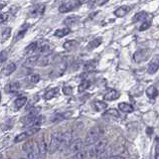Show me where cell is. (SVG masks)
<instances>
[{"instance_id": "6da1fadb", "label": "cell", "mask_w": 159, "mask_h": 159, "mask_svg": "<svg viewBox=\"0 0 159 159\" xmlns=\"http://www.w3.org/2000/svg\"><path fill=\"white\" fill-rule=\"evenodd\" d=\"M23 150L27 153V159H41L39 155L37 143L33 140L26 141L23 145Z\"/></svg>"}, {"instance_id": "7a4b0ae2", "label": "cell", "mask_w": 159, "mask_h": 159, "mask_svg": "<svg viewBox=\"0 0 159 159\" xmlns=\"http://www.w3.org/2000/svg\"><path fill=\"white\" fill-rule=\"evenodd\" d=\"M62 134L63 132L61 130H56L51 134L50 142L48 144V151L50 153H54L58 149H60V145H61L62 141Z\"/></svg>"}, {"instance_id": "3957f363", "label": "cell", "mask_w": 159, "mask_h": 159, "mask_svg": "<svg viewBox=\"0 0 159 159\" xmlns=\"http://www.w3.org/2000/svg\"><path fill=\"white\" fill-rule=\"evenodd\" d=\"M101 133L102 130L98 126H94L91 128L87 133L86 139H84V145L87 146H92L93 144L98 142L99 140V137H101Z\"/></svg>"}, {"instance_id": "277c9868", "label": "cell", "mask_w": 159, "mask_h": 159, "mask_svg": "<svg viewBox=\"0 0 159 159\" xmlns=\"http://www.w3.org/2000/svg\"><path fill=\"white\" fill-rule=\"evenodd\" d=\"M107 147V139H99L98 142L91 146L89 150V155L91 157H97L99 153H102L104 149Z\"/></svg>"}, {"instance_id": "5b68a950", "label": "cell", "mask_w": 159, "mask_h": 159, "mask_svg": "<svg viewBox=\"0 0 159 159\" xmlns=\"http://www.w3.org/2000/svg\"><path fill=\"white\" fill-rule=\"evenodd\" d=\"M68 68V63L63 60V61H60L57 63V65L55 66V68L52 70V72L50 73V77L51 78H59L63 76L66 72V70Z\"/></svg>"}, {"instance_id": "8992f818", "label": "cell", "mask_w": 159, "mask_h": 159, "mask_svg": "<svg viewBox=\"0 0 159 159\" xmlns=\"http://www.w3.org/2000/svg\"><path fill=\"white\" fill-rule=\"evenodd\" d=\"M84 146V142L82 139H75V140H73L71 142V144L69 145V147L67 148V150L65 151V153L66 154H70V153H78L80 151H82V148Z\"/></svg>"}, {"instance_id": "52a82bcc", "label": "cell", "mask_w": 159, "mask_h": 159, "mask_svg": "<svg viewBox=\"0 0 159 159\" xmlns=\"http://www.w3.org/2000/svg\"><path fill=\"white\" fill-rule=\"evenodd\" d=\"M72 138H73V132L71 130H67V131L63 132L61 145H60V149H61V151L65 152L67 150V148L69 147V145L73 141Z\"/></svg>"}, {"instance_id": "ba28073f", "label": "cell", "mask_w": 159, "mask_h": 159, "mask_svg": "<svg viewBox=\"0 0 159 159\" xmlns=\"http://www.w3.org/2000/svg\"><path fill=\"white\" fill-rule=\"evenodd\" d=\"M82 2L80 1H65L63 2L59 7V11L61 13H68L70 11H73V10L78 7L79 5H81Z\"/></svg>"}, {"instance_id": "9c48e42d", "label": "cell", "mask_w": 159, "mask_h": 159, "mask_svg": "<svg viewBox=\"0 0 159 159\" xmlns=\"http://www.w3.org/2000/svg\"><path fill=\"white\" fill-rule=\"evenodd\" d=\"M56 55H54L53 53L51 54H48V55H44L41 58H39V61H38V65L41 67H46L49 66V65L54 64L56 62Z\"/></svg>"}, {"instance_id": "30bf717a", "label": "cell", "mask_w": 159, "mask_h": 159, "mask_svg": "<svg viewBox=\"0 0 159 159\" xmlns=\"http://www.w3.org/2000/svg\"><path fill=\"white\" fill-rule=\"evenodd\" d=\"M149 54H150V51L148 49H140L136 51L133 55V60L134 62L136 63H141L146 61L147 58L149 57Z\"/></svg>"}, {"instance_id": "8fae6325", "label": "cell", "mask_w": 159, "mask_h": 159, "mask_svg": "<svg viewBox=\"0 0 159 159\" xmlns=\"http://www.w3.org/2000/svg\"><path fill=\"white\" fill-rule=\"evenodd\" d=\"M39 127H32L31 129H29V130H27V131H25V132H22V133H20V134H18V135L15 137V139H14V142H16V143H18V142H21V141H24V140H26V139L29 137V136H31V135H33V134H35L36 132H38L39 131Z\"/></svg>"}, {"instance_id": "7c38bea8", "label": "cell", "mask_w": 159, "mask_h": 159, "mask_svg": "<svg viewBox=\"0 0 159 159\" xmlns=\"http://www.w3.org/2000/svg\"><path fill=\"white\" fill-rule=\"evenodd\" d=\"M45 11V5L43 4H35L31 6L29 10V15L31 17H38L41 16Z\"/></svg>"}, {"instance_id": "4fadbf2b", "label": "cell", "mask_w": 159, "mask_h": 159, "mask_svg": "<svg viewBox=\"0 0 159 159\" xmlns=\"http://www.w3.org/2000/svg\"><path fill=\"white\" fill-rule=\"evenodd\" d=\"M158 70H159V55H156V56H154L152 58L150 63H149L147 72L150 75H154Z\"/></svg>"}, {"instance_id": "5bb4252c", "label": "cell", "mask_w": 159, "mask_h": 159, "mask_svg": "<svg viewBox=\"0 0 159 159\" xmlns=\"http://www.w3.org/2000/svg\"><path fill=\"white\" fill-rule=\"evenodd\" d=\"M38 145V149H39V155L40 158H44L45 155H46V152L48 151V145L46 141H45V137L42 136L39 139V142L37 143Z\"/></svg>"}, {"instance_id": "9a60e30c", "label": "cell", "mask_w": 159, "mask_h": 159, "mask_svg": "<svg viewBox=\"0 0 159 159\" xmlns=\"http://www.w3.org/2000/svg\"><path fill=\"white\" fill-rule=\"evenodd\" d=\"M104 99L107 102H111V101H116V98H119V93L116 89H111V91H108L106 94H104Z\"/></svg>"}, {"instance_id": "2e32d148", "label": "cell", "mask_w": 159, "mask_h": 159, "mask_svg": "<svg viewBox=\"0 0 159 159\" xmlns=\"http://www.w3.org/2000/svg\"><path fill=\"white\" fill-rule=\"evenodd\" d=\"M39 56H31L30 58H28L26 61L24 62L23 66L26 67V68H32L35 65H38V61H39Z\"/></svg>"}, {"instance_id": "e0dca14e", "label": "cell", "mask_w": 159, "mask_h": 159, "mask_svg": "<svg viewBox=\"0 0 159 159\" xmlns=\"http://www.w3.org/2000/svg\"><path fill=\"white\" fill-rule=\"evenodd\" d=\"M113 154V151H112V147H107L102 152V153H99L98 155L97 156V159H109Z\"/></svg>"}, {"instance_id": "ac0fdd59", "label": "cell", "mask_w": 159, "mask_h": 159, "mask_svg": "<svg viewBox=\"0 0 159 159\" xmlns=\"http://www.w3.org/2000/svg\"><path fill=\"white\" fill-rule=\"evenodd\" d=\"M129 11H130V7L129 6H120L114 11V15H116V17L120 18V17L125 16Z\"/></svg>"}, {"instance_id": "d6986e66", "label": "cell", "mask_w": 159, "mask_h": 159, "mask_svg": "<svg viewBox=\"0 0 159 159\" xmlns=\"http://www.w3.org/2000/svg\"><path fill=\"white\" fill-rule=\"evenodd\" d=\"M38 48H39L38 47V43L37 42H32V43H30L26 48H25L24 52H25V54H27V55H33L38 50Z\"/></svg>"}, {"instance_id": "ffe728a7", "label": "cell", "mask_w": 159, "mask_h": 159, "mask_svg": "<svg viewBox=\"0 0 159 159\" xmlns=\"http://www.w3.org/2000/svg\"><path fill=\"white\" fill-rule=\"evenodd\" d=\"M64 49L66 50V51H73V50L77 49L78 47V42L75 41V40H70V41H67L65 42L64 45H63Z\"/></svg>"}, {"instance_id": "44dd1931", "label": "cell", "mask_w": 159, "mask_h": 159, "mask_svg": "<svg viewBox=\"0 0 159 159\" xmlns=\"http://www.w3.org/2000/svg\"><path fill=\"white\" fill-rule=\"evenodd\" d=\"M80 21V18L76 17V16H71V17H68L64 20V24L66 25L67 27H72L77 25Z\"/></svg>"}, {"instance_id": "7402d4cb", "label": "cell", "mask_w": 159, "mask_h": 159, "mask_svg": "<svg viewBox=\"0 0 159 159\" xmlns=\"http://www.w3.org/2000/svg\"><path fill=\"white\" fill-rule=\"evenodd\" d=\"M146 96H147V98H149L150 99H154L155 98H157V96H158V89H156V87H154V86L149 87L146 89Z\"/></svg>"}, {"instance_id": "603a6c76", "label": "cell", "mask_w": 159, "mask_h": 159, "mask_svg": "<svg viewBox=\"0 0 159 159\" xmlns=\"http://www.w3.org/2000/svg\"><path fill=\"white\" fill-rule=\"evenodd\" d=\"M118 108L124 113H130L133 111V107L126 102H120L118 104Z\"/></svg>"}, {"instance_id": "cb8c5ba5", "label": "cell", "mask_w": 159, "mask_h": 159, "mask_svg": "<svg viewBox=\"0 0 159 159\" xmlns=\"http://www.w3.org/2000/svg\"><path fill=\"white\" fill-rule=\"evenodd\" d=\"M148 18V14L146 12L144 11H141V12H138L136 13L135 15H134V17L132 19V22H139V21H145V19Z\"/></svg>"}, {"instance_id": "d4e9b609", "label": "cell", "mask_w": 159, "mask_h": 159, "mask_svg": "<svg viewBox=\"0 0 159 159\" xmlns=\"http://www.w3.org/2000/svg\"><path fill=\"white\" fill-rule=\"evenodd\" d=\"M27 102V98L26 97H20L18 98L16 101L14 102V107L15 109H20L21 107H23Z\"/></svg>"}, {"instance_id": "484cf974", "label": "cell", "mask_w": 159, "mask_h": 159, "mask_svg": "<svg viewBox=\"0 0 159 159\" xmlns=\"http://www.w3.org/2000/svg\"><path fill=\"white\" fill-rule=\"evenodd\" d=\"M59 91H60L59 88H53L51 89H49V91L45 93V96H44L45 99H52L53 98L57 97L58 93H59Z\"/></svg>"}, {"instance_id": "4316f807", "label": "cell", "mask_w": 159, "mask_h": 159, "mask_svg": "<svg viewBox=\"0 0 159 159\" xmlns=\"http://www.w3.org/2000/svg\"><path fill=\"white\" fill-rule=\"evenodd\" d=\"M27 30H28V25H24V26H22L21 29H20L18 31V33L16 34V36H15L14 42H17V41H19V40H21L25 35H26Z\"/></svg>"}, {"instance_id": "83f0119b", "label": "cell", "mask_w": 159, "mask_h": 159, "mask_svg": "<svg viewBox=\"0 0 159 159\" xmlns=\"http://www.w3.org/2000/svg\"><path fill=\"white\" fill-rule=\"evenodd\" d=\"M72 112H62V113H57L55 114L52 120L53 121H59V120H64V119H67L69 116H71Z\"/></svg>"}, {"instance_id": "f1b7e54d", "label": "cell", "mask_w": 159, "mask_h": 159, "mask_svg": "<svg viewBox=\"0 0 159 159\" xmlns=\"http://www.w3.org/2000/svg\"><path fill=\"white\" fill-rule=\"evenodd\" d=\"M15 70H16V65L14 63H10L3 69V74L5 76H9V75H11Z\"/></svg>"}, {"instance_id": "f546056e", "label": "cell", "mask_w": 159, "mask_h": 159, "mask_svg": "<svg viewBox=\"0 0 159 159\" xmlns=\"http://www.w3.org/2000/svg\"><path fill=\"white\" fill-rule=\"evenodd\" d=\"M38 52H39V54H42L43 56H44V55L51 54L52 53V48H51L50 45L45 44V45H43V46L38 48Z\"/></svg>"}, {"instance_id": "4dcf8cb0", "label": "cell", "mask_w": 159, "mask_h": 159, "mask_svg": "<svg viewBox=\"0 0 159 159\" xmlns=\"http://www.w3.org/2000/svg\"><path fill=\"white\" fill-rule=\"evenodd\" d=\"M20 89V84L19 83H11L6 86V92L7 93H16Z\"/></svg>"}, {"instance_id": "1f68e13d", "label": "cell", "mask_w": 159, "mask_h": 159, "mask_svg": "<svg viewBox=\"0 0 159 159\" xmlns=\"http://www.w3.org/2000/svg\"><path fill=\"white\" fill-rule=\"evenodd\" d=\"M102 38H97V39H93L92 42H89V45H88V50H93V49H96L98 48L99 45L102 44Z\"/></svg>"}, {"instance_id": "d6a6232c", "label": "cell", "mask_w": 159, "mask_h": 159, "mask_svg": "<svg viewBox=\"0 0 159 159\" xmlns=\"http://www.w3.org/2000/svg\"><path fill=\"white\" fill-rule=\"evenodd\" d=\"M70 33V28H63V29H58L55 31V36L62 38L65 37L66 35H68Z\"/></svg>"}, {"instance_id": "836d02e7", "label": "cell", "mask_w": 159, "mask_h": 159, "mask_svg": "<svg viewBox=\"0 0 159 159\" xmlns=\"http://www.w3.org/2000/svg\"><path fill=\"white\" fill-rule=\"evenodd\" d=\"M10 35H11V28H4L1 32V41L5 42L9 39Z\"/></svg>"}, {"instance_id": "e575fe53", "label": "cell", "mask_w": 159, "mask_h": 159, "mask_svg": "<svg viewBox=\"0 0 159 159\" xmlns=\"http://www.w3.org/2000/svg\"><path fill=\"white\" fill-rule=\"evenodd\" d=\"M107 107V104L103 102H94L93 103V108L96 109L97 111H102L103 109H106Z\"/></svg>"}, {"instance_id": "d590c367", "label": "cell", "mask_w": 159, "mask_h": 159, "mask_svg": "<svg viewBox=\"0 0 159 159\" xmlns=\"http://www.w3.org/2000/svg\"><path fill=\"white\" fill-rule=\"evenodd\" d=\"M89 87V81H83L81 84H80V86L78 88V91L80 93H83V92L86 91V89H88Z\"/></svg>"}, {"instance_id": "8d00e7d4", "label": "cell", "mask_w": 159, "mask_h": 159, "mask_svg": "<svg viewBox=\"0 0 159 159\" xmlns=\"http://www.w3.org/2000/svg\"><path fill=\"white\" fill-rule=\"evenodd\" d=\"M94 68H96V62L91 61V62H88L86 65H84V71H87V72H91Z\"/></svg>"}, {"instance_id": "74e56055", "label": "cell", "mask_w": 159, "mask_h": 159, "mask_svg": "<svg viewBox=\"0 0 159 159\" xmlns=\"http://www.w3.org/2000/svg\"><path fill=\"white\" fill-rule=\"evenodd\" d=\"M28 81H30L33 84H36L40 81V76L39 75H31V76L28 77Z\"/></svg>"}, {"instance_id": "f35d334b", "label": "cell", "mask_w": 159, "mask_h": 159, "mask_svg": "<svg viewBox=\"0 0 159 159\" xmlns=\"http://www.w3.org/2000/svg\"><path fill=\"white\" fill-rule=\"evenodd\" d=\"M151 22L150 21H144L141 25H140V28H139V31H145L146 29H148L150 27Z\"/></svg>"}, {"instance_id": "ab89813d", "label": "cell", "mask_w": 159, "mask_h": 159, "mask_svg": "<svg viewBox=\"0 0 159 159\" xmlns=\"http://www.w3.org/2000/svg\"><path fill=\"white\" fill-rule=\"evenodd\" d=\"M106 114H108V116H113L114 117H119V113H118V111H116V109H114V108L108 109V111L106 112Z\"/></svg>"}, {"instance_id": "60d3db41", "label": "cell", "mask_w": 159, "mask_h": 159, "mask_svg": "<svg viewBox=\"0 0 159 159\" xmlns=\"http://www.w3.org/2000/svg\"><path fill=\"white\" fill-rule=\"evenodd\" d=\"M155 159H159V137L155 138Z\"/></svg>"}, {"instance_id": "b9f144b4", "label": "cell", "mask_w": 159, "mask_h": 159, "mask_svg": "<svg viewBox=\"0 0 159 159\" xmlns=\"http://www.w3.org/2000/svg\"><path fill=\"white\" fill-rule=\"evenodd\" d=\"M63 93L65 94H67V96H71V94L73 93V89L70 86H65L63 88Z\"/></svg>"}, {"instance_id": "7bdbcfd3", "label": "cell", "mask_w": 159, "mask_h": 159, "mask_svg": "<svg viewBox=\"0 0 159 159\" xmlns=\"http://www.w3.org/2000/svg\"><path fill=\"white\" fill-rule=\"evenodd\" d=\"M84 156H86V153H84V151H80V152L75 154V155L73 156V159H84Z\"/></svg>"}, {"instance_id": "ee69618b", "label": "cell", "mask_w": 159, "mask_h": 159, "mask_svg": "<svg viewBox=\"0 0 159 159\" xmlns=\"http://www.w3.org/2000/svg\"><path fill=\"white\" fill-rule=\"evenodd\" d=\"M7 57H8V55H7V52L6 51L0 52V63H3V62L6 61Z\"/></svg>"}, {"instance_id": "f6af8a7d", "label": "cell", "mask_w": 159, "mask_h": 159, "mask_svg": "<svg viewBox=\"0 0 159 159\" xmlns=\"http://www.w3.org/2000/svg\"><path fill=\"white\" fill-rule=\"evenodd\" d=\"M8 17H9L8 13H2V14H0V24L4 23L8 19Z\"/></svg>"}, {"instance_id": "bcb514c9", "label": "cell", "mask_w": 159, "mask_h": 159, "mask_svg": "<svg viewBox=\"0 0 159 159\" xmlns=\"http://www.w3.org/2000/svg\"><path fill=\"white\" fill-rule=\"evenodd\" d=\"M152 132H153V128H152V127H147V129H146V133H147V135L150 136L151 134H152Z\"/></svg>"}, {"instance_id": "7dc6e473", "label": "cell", "mask_w": 159, "mask_h": 159, "mask_svg": "<svg viewBox=\"0 0 159 159\" xmlns=\"http://www.w3.org/2000/svg\"><path fill=\"white\" fill-rule=\"evenodd\" d=\"M5 4H6V3H5V2H0V11H1V10H2V9L4 8Z\"/></svg>"}, {"instance_id": "c3c4849f", "label": "cell", "mask_w": 159, "mask_h": 159, "mask_svg": "<svg viewBox=\"0 0 159 159\" xmlns=\"http://www.w3.org/2000/svg\"><path fill=\"white\" fill-rule=\"evenodd\" d=\"M0 101H1V93H0Z\"/></svg>"}, {"instance_id": "681fc988", "label": "cell", "mask_w": 159, "mask_h": 159, "mask_svg": "<svg viewBox=\"0 0 159 159\" xmlns=\"http://www.w3.org/2000/svg\"><path fill=\"white\" fill-rule=\"evenodd\" d=\"M0 159H3V158H2V157H0Z\"/></svg>"}, {"instance_id": "f907efd6", "label": "cell", "mask_w": 159, "mask_h": 159, "mask_svg": "<svg viewBox=\"0 0 159 159\" xmlns=\"http://www.w3.org/2000/svg\"><path fill=\"white\" fill-rule=\"evenodd\" d=\"M10 159H14V158H10Z\"/></svg>"}, {"instance_id": "816d5d0a", "label": "cell", "mask_w": 159, "mask_h": 159, "mask_svg": "<svg viewBox=\"0 0 159 159\" xmlns=\"http://www.w3.org/2000/svg\"><path fill=\"white\" fill-rule=\"evenodd\" d=\"M20 159H24V158H20Z\"/></svg>"}]
</instances>
